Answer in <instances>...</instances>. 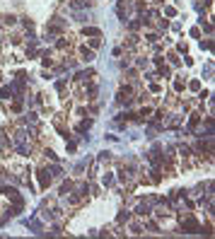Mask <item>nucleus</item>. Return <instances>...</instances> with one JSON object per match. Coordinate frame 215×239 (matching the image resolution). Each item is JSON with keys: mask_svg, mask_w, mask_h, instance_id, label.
I'll list each match as a JSON object with an SVG mask.
<instances>
[{"mask_svg": "<svg viewBox=\"0 0 215 239\" xmlns=\"http://www.w3.org/2000/svg\"><path fill=\"white\" fill-rule=\"evenodd\" d=\"M0 94H3V99H10V97H12V89H10V87H3Z\"/></svg>", "mask_w": 215, "mask_h": 239, "instance_id": "obj_3", "label": "nucleus"}, {"mask_svg": "<svg viewBox=\"0 0 215 239\" xmlns=\"http://www.w3.org/2000/svg\"><path fill=\"white\" fill-rule=\"evenodd\" d=\"M89 126H92V121H82V123H80V131H87Z\"/></svg>", "mask_w": 215, "mask_h": 239, "instance_id": "obj_5", "label": "nucleus"}, {"mask_svg": "<svg viewBox=\"0 0 215 239\" xmlns=\"http://www.w3.org/2000/svg\"><path fill=\"white\" fill-rule=\"evenodd\" d=\"M184 229H189V232H198V222H196L193 217H186V220H184Z\"/></svg>", "mask_w": 215, "mask_h": 239, "instance_id": "obj_1", "label": "nucleus"}, {"mask_svg": "<svg viewBox=\"0 0 215 239\" xmlns=\"http://www.w3.org/2000/svg\"><path fill=\"white\" fill-rule=\"evenodd\" d=\"M85 34H87V36H99V29H94V27H85Z\"/></svg>", "mask_w": 215, "mask_h": 239, "instance_id": "obj_2", "label": "nucleus"}, {"mask_svg": "<svg viewBox=\"0 0 215 239\" xmlns=\"http://www.w3.org/2000/svg\"><path fill=\"white\" fill-rule=\"evenodd\" d=\"M82 56H85V58H87V61H89V58H94V53H92V51H87V48H85V51H82Z\"/></svg>", "mask_w": 215, "mask_h": 239, "instance_id": "obj_6", "label": "nucleus"}, {"mask_svg": "<svg viewBox=\"0 0 215 239\" xmlns=\"http://www.w3.org/2000/svg\"><path fill=\"white\" fill-rule=\"evenodd\" d=\"M39 179H41V186H48V181H51V179L46 176V172H41V176H39Z\"/></svg>", "mask_w": 215, "mask_h": 239, "instance_id": "obj_4", "label": "nucleus"}]
</instances>
